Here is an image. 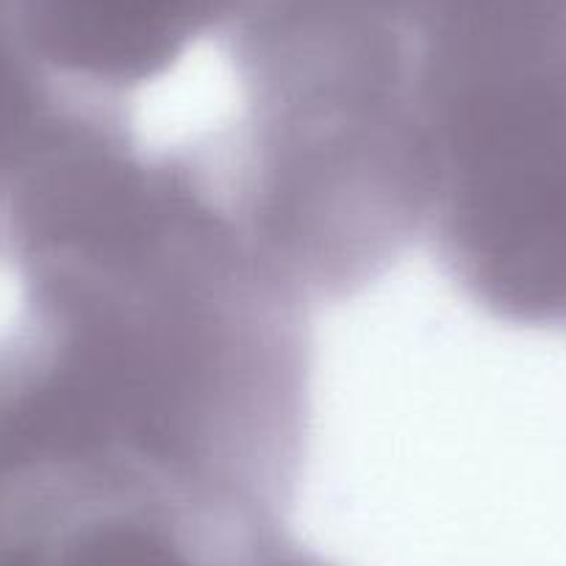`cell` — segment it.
<instances>
[{
  "label": "cell",
  "mask_w": 566,
  "mask_h": 566,
  "mask_svg": "<svg viewBox=\"0 0 566 566\" xmlns=\"http://www.w3.org/2000/svg\"><path fill=\"white\" fill-rule=\"evenodd\" d=\"M424 242L475 306L566 325V0H408Z\"/></svg>",
  "instance_id": "obj_1"
},
{
  "label": "cell",
  "mask_w": 566,
  "mask_h": 566,
  "mask_svg": "<svg viewBox=\"0 0 566 566\" xmlns=\"http://www.w3.org/2000/svg\"><path fill=\"white\" fill-rule=\"evenodd\" d=\"M248 0H0V23L64 123L142 161L187 159L198 142V64L211 62L228 128L226 45Z\"/></svg>",
  "instance_id": "obj_2"
}]
</instances>
